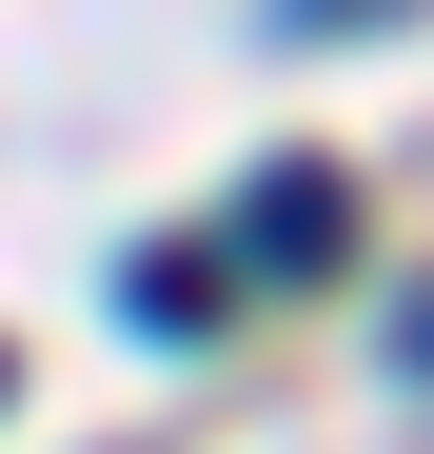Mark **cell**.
Listing matches in <instances>:
<instances>
[{"mask_svg": "<svg viewBox=\"0 0 434 454\" xmlns=\"http://www.w3.org/2000/svg\"><path fill=\"white\" fill-rule=\"evenodd\" d=\"M336 238H355V198H336V178L297 159V178H257V217H237V277H316Z\"/></svg>", "mask_w": 434, "mask_h": 454, "instance_id": "cell-1", "label": "cell"}, {"mask_svg": "<svg viewBox=\"0 0 434 454\" xmlns=\"http://www.w3.org/2000/svg\"><path fill=\"white\" fill-rule=\"evenodd\" d=\"M138 317H159V336H217V257L159 238V257H138Z\"/></svg>", "mask_w": 434, "mask_h": 454, "instance_id": "cell-2", "label": "cell"}, {"mask_svg": "<svg viewBox=\"0 0 434 454\" xmlns=\"http://www.w3.org/2000/svg\"><path fill=\"white\" fill-rule=\"evenodd\" d=\"M395 336H415V375H434V296H415V317H395Z\"/></svg>", "mask_w": 434, "mask_h": 454, "instance_id": "cell-3", "label": "cell"}]
</instances>
